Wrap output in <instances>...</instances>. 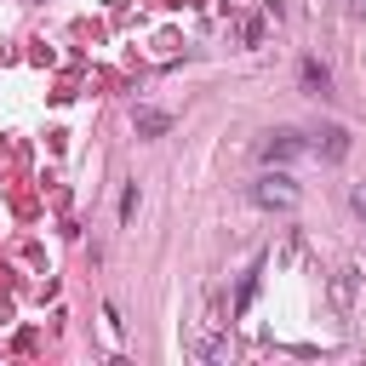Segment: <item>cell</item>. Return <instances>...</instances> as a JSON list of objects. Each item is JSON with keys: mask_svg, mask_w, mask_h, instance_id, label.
<instances>
[{"mask_svg": "<svg viewBox=\"0 0 366 366\" xmlns=\"http://www.w3.org/2000/svg\"><path fill=\"white\" fill-rule=\"evenodd\" d=\"M252 200L263 206V212H297V200H303V189L280 172V166H269L257 183H252Z\"/></svg>", "mask_w": 366, "mask_h": 366, "instance_id": "1", "label": "cell"}, {"mask_svg": "<svg viewBox=\"0 0 366 366\" xmlns=\"http://www.w3.org/2000/svg\"><path fill=\"white\" fill-rule=\"evenodd\" d=\"M132 120H137V137H166L172 132V114H160V109H137Z\"/></svg>", "mask_w": 366, "mask_h": 366, "instance_id": "4", "label": "cell"}, {"mask_svg": "<svg viewBox=\"0 0 366 366\" xmlns=\"http://www.w3.org/2000/svg\"><path fill=\"white\" fill-rule=\"evenodd\" d=\"M349 212H355V217H366V183H355V189H349Z\"/></svg>", "mask_w": 366, "mask_h": 366, "instance_id": "6", "label": "cell"}, {"mask_svg": "<svg viewBox=\"0 0 366 366\" xmlns=\"http://www.w3.org/2000/svg\"><path fill=\"white\" fill-rule=\"evenodd\" d=\"M309 143H303V132H292V126H280V132H269V143H263V160L269 166H286L292 154H303Z\"/></svg>", "mask_w": 366, "mask_h": 366, "instance_id": "2", "label": "cell"}, {"mask_svg": "<svg viewBox=\"0 0 366 366\" xmlns=\"http://www.w3.org/2000/svg\"><path fill=\"white\" fill-rule=\"evenodd\" d=\"M309 149H315V154H326V160H343V154H349V132H343V126H320Z\"/></svg>", "mask_w": 366, "mask_h": 366, "instance_id": "3", "label": "cell"}, {"mask_svg": "<svg viewBox=\"0 0 366 366\" xmlns=\"http://www.w3.org/2000/svg\"><path fill=\"white\" fill-rule=\"evenodd\" d=\"M303 80H309V86H315V92H326V80H332V74H326V69H320V63H303Z\"/></svg>", "mask_w": 366, "mask_h": 366, "instance_id": "5", "label": "cell"}]
</instances>
